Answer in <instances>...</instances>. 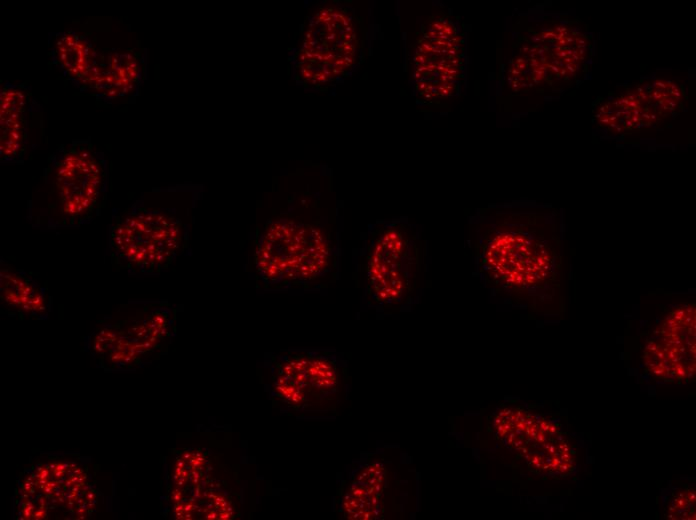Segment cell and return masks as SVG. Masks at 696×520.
<instances>
[{"label":"cell","mask_w":696,"mask_h":520,"mask_svg":"<svg viewBox=\"0 0 696 520\" xmlns=\"http://www.w3.org/2000/svg\"><path fill=\"white\" fill-rule=\"evenodd\" d=\"M107 166L88 140L61 145L49 158L33 196L36 222L74 226L93 218L104 204Z\"/></svg>","instance_id":"1"},{"label":"cell","mask_w":696,"mask_h":520,"mask_svg":"<svg viewBox=\"0 0 696 520\" xmlns=\"http://www.w3.org/2000/svg\"><path fill=\"white\" fill-rule=\"evenodd\" d=\"M332 255V246L318 227L279 219L269 222L260 235L255 264L266 284H298L325 275Z\"/></svg>","instance_id":"2"},{"label":"cell","mask_w":696,"mask_h":520,"mask_svg":"<svg viewBox=\"0 0 696 520\" xmlns=\"http://www.w3.org/2000/svg\"><path fill=\"white\" fill-rule=\"evenodd\" d=\"M109 242L113 261L133 272L167 268L185 242L182 222L173 215L134 205L114 217Z\"/></svg>","instance_id":"3"},{"label":"cell","mask_w":696,"mask_h":520,"mask_svg":"<svg viewBox=\"0 0 696 520\" xmlns=\"http://www.w3.org/2000/svg\"><path fill=\"white\" fill-rule=\"evenodd\" d=\"M359 35L352 15L336 5H327L309 19L294 56L297 78L311 86L330 83L354 65Z\"/></svg>","instance_id":"4"},{"label":"cell","mask_w":696,"mask_h":520,"mask_svg":"<svg viewBox=\"0 0 696 520\" xmlns=\"http://www.w3.org/2000/svg\"><path fill=\"white\" fill-rule=\"evenodd\" d=\"M417 238L401 223L377 228L366 252V285L371 300L381 306L403 301L412 291L421 271Z\"/></svg>","instance_id":"5"},{"label":"cell","mask_w":696,"mask_h":520,"mask_svg":"<svg viewBox=\"0 0 696 520\" xmlns=\"http://www.w3.org/2000/svg\"><path fill=\"white\" fill-rule=\"evenodd\" d=\"M483 268L508 287L527 288L545 280L551 258L544 244L522 232L504 231L485 244Z\"/></svg>","instance_id":"6"},{"label":"cell","mask_w":696,"mask_h":520,"mask_svg":"<svg viewBox=\"0 0 696 520\" xmlns=\"http://www.w3.org/2000/svg\"><path fill=\"white\" fill-rule=\"evenodd\" d=\"M460 39L447 19H436L425 30L415 53V79L423 97L452 94L461 69Z\"/></svg>","instance_id":"7"},{"label":"cell","mask_w":696,"mask_h":520,"mask_svg":"<svg viewBox=\"0 0 696 520\" xmlns=\"http://www.w3.org/2000/svg\"><path fill=\"white\" fill-rule=\"evenodd\" d=\"M1 161L16 162L27 153L31 135L42 124L41 107L24 84L5 82L0 93Z\"/></svg>","instance_id":"8"},{"label":"cell","mask_w":696,"mask_h":520,"mask_svg":"<svg viewBox=\"0 0 696 520\" xmlns=\"http://www.w3.org/2000/svg\"><path fill=\"white\" fill-rule=\"evenodd\" d=\"M144 75L145 60L140 51L105 50L98 52L94 66L77 87L100 99L111 100L135 92Z\"/></svg>","instance_id":"9"},{"label":"cell","mask_w":696,"mask_h":520,"mask_svg":"<svg viewBox=\"0 0 696 520\" xmlns=\"http://www.w3.org/2000/svg\"><path fill=\"white\" fill-rule=\"evenodd\" d=\"M97 54L91 41L74 31L57 33L51 49L53 64L76 86L94 66Z\"/></svg>","instance_id":"10"},{"label":"cell","mask_w":696,"mask_h":520,"mask_svg":"<svg viewBox=\"0 0 696 520\" xmlns=\"http://www.w3.org/2000/svg\"><path fill=\"white\" fill-rule=\"evenodd\" d=\"M1 296L11 307L28 314H38L46 309L43 290L30 278L11 268H2Z\"/></svg>","instance_id":"11"},{"label":"cell","mask_w":696,"mask_h":520,"mask_svg":"<svg viewBox=\"0 0 696 520\" xmlns=\"http://www.w3.org/2000/svg\"><path fill=\"white\" fill-rule=\"evenodd\" d=\"M559 448H560L563 452H568L567 444H560V445H559Z\"/></svg>","instance_id":"12"},{"label":"cell","mask_w":696,"mask_h":520,"mask_svg":"<svg viewBox=\"0 0 696 520\" xmlns=\"http://www.w3.org/2000/svg\"><path fill=\"white\" fill-rule=\"evenodd\" d=\"M688 499H689V501H694V499H695L694 493L690 492V493H689V498H688Z\"/></svg>","instance_id":"13"},{"label":"cell","mask_w":696,"mask_h":520,"mask_svg":"<svg viewBox=\"0 0 696 520\" xmlns=\"http://www.w3.org/2000/svg\"><path fill=\"white\" fill-rule=\"evenodd\" d=\"M548 431H549L550 433H555V432H556L555 426H550L549 429H548Z\"/></svg>","instance_id":"14"},{"label":"cell","mask_w":696,"mask_h":520,"mask_svg":"<svg viewBox=\"0 0 696 520\" xmlns=\"http://www.w3.org/2000/svg\"><path fill=\"white\" fill-rule=\"evenodd\" d=\"M548 448H549V452H550L551 454H554V453H555V448H554V446H548Z\"/></svg>","instance_id":"15"}]
</instances>
